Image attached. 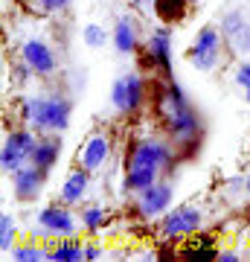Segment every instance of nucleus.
Returning <instances> with one entry per match:
<instances>
[{"mask_svg": "<svg viewBox=\"0 0 250 262\" xmlns=\"http://www.w3.org/2000/svg\"><path fill=\"white\" fill-rule=\"evenodd\" d=\"M160 117L166 122L172 143H177V146H192L204 134L201 114L189 105V99H186V94L180 91L177 82H169L163 88V94H160Z\"/></svg>", "mask_w": 250, "mask_h": 262, "instance_id": "f257e3e1", "label": "nucleus"}, {"mask_svg": "<svg viewBox=\"0 0 250 262\" xmlns=\"http://www.w3.org/2000/svg\"><path fill=\"white\" fill-rule=\"evenodd\" d=\"M169 160H172L169 143L154 140V137L137 140L128 155V166H125V181H122L125 192H143L146 187H151L160 178V172L169 166Z\"/></svg>", "mask_w": 250, "mask_h": 262, "instance_id": "f03ea898", "label": "nucleus"}, {"mask_svg": "<svg viewBox=\"0 0 250 262\" xmlns=\"http://www.w3.org/2000/svg\"><path fill=\"white\" fill-rule=\"evenodd\" d=\"M20 117L41 134H61L70 125V99L61 94H35L20 99Z\"/></svg>", "mask_w": 250, "mask_h": 262, "instance_id": "7ed1b4c3", "label": "nucleus"}, {"mask_svg": "<svg viewBox=\"0 0 250 262\" xmlns=\"http://www.w3.org/2000/svg\"><path fill=\"white\" fill-rule=\"evenodd\" d=\"M221 47H224V35L215 27H204L198 32V38L189 47V61L195 70L201 73H213L218 61H221Z\"/></svg>", "mask_w": 250, "mask_h": 262, "instance_id": "20e7f679", "label": "nucleus"}, {"mask_svg": "<svg viewBox=\"0 0 250 262\" xmlns=\"http://www.w3.org/2000/svg\"><path fill=\"white\" fill-rule=\"evenodd\" d=\"M35 134L27 128H18V131H9L6 140H3V149H0V169L12 175L18 172L24 163H29V155L35 149Z\"/></svg>", "mask_w": 250, "mask_h": 262, "instance_id": "39448f33", "label": "nucleus"}, {"mask_svg": "<svg viewBox=\"0 0 250 262\" xmlns=\"http://www.w3.org/2000/svg\"><path fill=\"white\" fill-rule=\"evenodd\" d=\"M146 99V88H143V79L140 73H122L117 76V82L111 88V105L120 114H134L140 111V105Z\"/></svg>", "mask_w": 250, "mask_h": 262, "instance_id": "423d86ee", "label": "nucleus"}, {"mask_svg": "<svg viewBox=\"0 0 250 262\" xmlns=\"http://www.w3.org/2000/svg\"><path fill=\"white\" fill-rule=\"evenodd\" d=\"M201 222H204L201 207H189V204H186V207H175V210H169V213L163 215L160 230H163L166 239H175V236L195 233V230L201 227Z\"/></svg>", "mask_w": 250, "mask_h": 262, "instance_id": "0eeeda50", "label": "nucleus"}, {"mask_svg": "<svg viewBox=\"0 0 250 262\" xmlns=\"http://www.w3.org/2000/svg\"><path fill=\"white\" fill-rule=\"evenodd\" d=\"M44 178L47 172L35 163H24L18 172H12V189H15V198L18 201H35L44 189Z\"/></svg>", "mask_w": 250, "mask_h": 262, "instance_id": "6e6552de", "label": "nucleus"}, {"mask_svg": "<svg viewBox=\"0 0 250 262\" xmlns=\"http://www.w3.org/2000/svg\"><path fill=\"white\" fill-rule=\"evenodd\" d=\"M169 204H172V184H166V181H154L151 187L137 192V210L143 219H154V215L166 213Z\"/></svg>", "mask_w": 250, "mask_h": 262, "instance_id": "1a4fd4ad", "label": "nucleus"}, {"mask_svg": "<svg viewBox=\"0 0 250 262\" xmlns=\"http://www.w3.org/2000/svg\"><path fill=\"white\" fill-rule=\"evenodd\" d=\"M38 233L41 236H70L76 233V219L64 207H44L38 213Z\"/></svg>", "mask_w": 250, "mask_h": 262, "instance_id": "9d476101", "label": "nucleus"}, {"mask_svg": "<svg viewBox=\"0 0 250 262\" xmlns=\"http://www.w3.org/2000/svg\"><path fill=\"white\" fill-rule=\"evenodd\" d=\"M221 35L230 41L236 53H250V20L241 9H233L221 18Z\"/></svg>", "mask_w": 250, "mask_h": 262, "instance_id": "9b49d317", "label": "nucleus"}, {"mask_svg": "<svg viewBox=\"0 0 250 262\" xmlns=\"http://www.w3.org/2000/svg\"><path fill=\"white\" fill-rule=\"evenodd\" d=\"M20 58L29 64V70L35 76H50L56 70V53L50 50V44L38 41V38H29L27 44L20 47Z\"/></svg>", "mask_w": 250, "mask_h": 262, "instance_id": "f8f14e48", "label": "nucleus"}, {"mask_svg": "<svg viewBox=\"0 0 250 262\" xmlns=\"http://www.w3.org/2000/svg\"><path fill=\"white\" fill-rule=\"evenodd\" d=\"M108 158H111V137L108 134H90L87 143H84L82 155H79V160H82V166L87 172L102 169L108 163Z\"/></svg>", "mask_w": 250, "mask_h": 262, "instance_id": "ddd939ff", "label": "nucleus"}, {"mask_svg": "<svg viewBox=\"0 0 250 262\" xmlns=\"http://www.w3.org/2000/svg\"><path fill=\"white\" fill-rule=\"evenodd\" d=\"M148 61L160 64L163 70H172V32L169 27H157L148 38Z\"/></svg>", "mask_w": 250, "mask_h": 262, "instance_id": "4468645a", "label": "nucleus"}, {"mask_svg": "<svg viewBox=\"0 0 250 262\" xmlns=\"http://www.w3.org/2000/svg\"><path fill=\"white\" fill-rule=\"evenodd\" d=\"M134 47H137V24H134V18L122 15L113 27V50L120 56H128V53H134Z\"/></svg>", "mask_w": 250, "mask_h": 262, "instance_id": "2eb2a0df", "label": "nucleus"}, {"mask_svg": "<svg viewBox=\"0 0 250 262\" xmlns=\"http://www.w3.org/2000/svg\"><path fill=\"white\" fill-rule=\"evenodd\" d=\"M58 155H61V140H58V137H44V140L35 143V149L29 155V163H35V166H41L44 172H50V169L56 166Z\"/></svg>", "mask_w": 250, "mask_h": 262, "instance_id": "dca6fc26", "label": "nucleus"}, {"mask_svg": "<svg viewBox=\"0 0 250 262\" xmlns=\"http://www.w3.org/2000/svg\"><path fill=\"white\" fill-rule=\"evenodd\" d=\"M87 187H90V175H87V169H76L70 172L64 181V187H61V201L64 204H79L84 195H87Z\"/></svg>", "mask_w": 250, "mask_h": 262, "instance_id": "f3484780", "label": "nucleus"}, {"mask_svg": "<svg viewBox=\"0 0 250 262\" xmlns=\"http://www.w3.org/2000/svg\"><path fill=\"white\" fill-rule=\"evenodd\" d=\"M47 259H53V262H82L84 259V245H79L76 239H67V242L58 245Z\"/></svg>", "mask_w": 250, "mask_h": 262, "instance_id": "a211bd4d", "label": "nucleus"}, {"mask_svg": "<svg viewBox=\"0 0 250 262\" xmlns=\"http://www.w3.org/2000/svg\"><path fill=\"white\" fill-rule=\"evenodd\" d=\"M15 219L9 213L0 215V251L3 253H12V242H15Z\"/></svg>", "mask_w": 250, "mask_h": 262, "instance_id": "6ab92c4d", "label": "nucleus"}, {"mask_svg": "<svg viewBox=\"0 0 250 262\" xmlns=\"http://www.w3.org/2000/svg\"><path fill=\"white\" fill-rule=\"evenodd\" d=\"M82 41H84L90 50H99V47H105L108 32H105V27H99V24H87V27L82 29Z\"/></svg>", "mask_w": 250, "mask_h": 262, "instance_id": "aec40b11", "label": "nucleus"}, {"mask_svg": "<svg viewBox=\"0 0 250 262\" xmlns=\"http://www.w3.org/2000/svg\"><path fill=\"white\" fill-rule=\"evenodd\" d=\"M184 3L186 0H154V9L163 20H175L184 15Z\"/></svg>", "mask_w": 250, "mask_h": 262, "instance_id": "412c9836", "label": "nucleus"}, {"mask_svg": "<svg viewBox=\"0 0 250 262\" xmlns=\"http://www.w3.org/2000/svg\"><path fill=\"white\" fill-rule=\"evenodd\" d=\"M82 225L84 230H99V227L105 225V210L102 207H87V210H82Z\"/></svg>", "mask_w": 250, "mask_h": 262, "instance_id": "4be33fe9", "label": "nucleus"}, {"mask_svg": "<svg viewBox=\"0 0 250 262\" xmlns=\"http://www.w3.org/2000/svg\"><path fill=\"white\" fill-rule=\"evenodd\" d=\"M12 259L15 262H38V259H47V256H44L41 248L27 245V248H12Z\"/></svg>", "mask_w": 250, "mask_h": 262, "instance_id": "5701e85b", "label": "nucleus"}, {"mask_svg": "<svg viewBox=\"0 0 250 262\" xmlns=\"http://www.w3.org/2000/svg\"><path fill=\"white\" fill-rule=\"evenodd\" d=\"M236 84L244 91V102L250 105V61L239 64V70H236Z\"/></svg>", "mask_w": 250, "mask_h": 262, "instance_id": "b1692460", "label": "nucleus"}, {"mask_svg": "<svg viewBox=\"0 0 250 262\" xmlns=\"http://www.w3.org/2000/svg\"><path fill=\"white\" fill-rule=\"evenodd\" d=\"M38 12H47V15H53V12H64L70 6V0H35Z\"/></svg>", "mask_w": 250, "mask_h": 262, "instance_id": "393cba45", "label": "nucleus"}, {"mask_svg": "<svg viewBox=\"0 0 250 262\" xmlns=\"http://www.w3.org/2000/svg\"><path fill=\"white\" fill-rule=\"evenodd\" d=\"M99 248H96V245H84V259H99Z\"/></svg>", "mask_w": 250, "mask_h": 262, "instance_id": "a878e982", "label": "nucleus"}, {"mask_svg": "<svg viewBox=\"0 0 250 262\" xmlns=\"http://www.w3.org/2000/svg\"><path fill=\"white\" fill-rule=\"evenodd\" d=\"M218 259L221 262H239V256H236L233 251H224V253H218Z\"/></svg>", "mask_w": 250, "mask_h": 262, "instance_id": "bb28decb", "label": "nucleus"}, {"mask_svg": "<svg viewBox=\"0 0 250 262\" xmlns=\"http://www.w3.org/2000/svg\"><path fill=\"white\" fill-rule=\"evenodd\" d=\"M244 189H247V192H250V175H247V181H244Z\"/></svg>", "mask_w": 250, "mask_h": 262, "instance_id": "cd10ccee", "label": "nucleus"}]
</instances>
